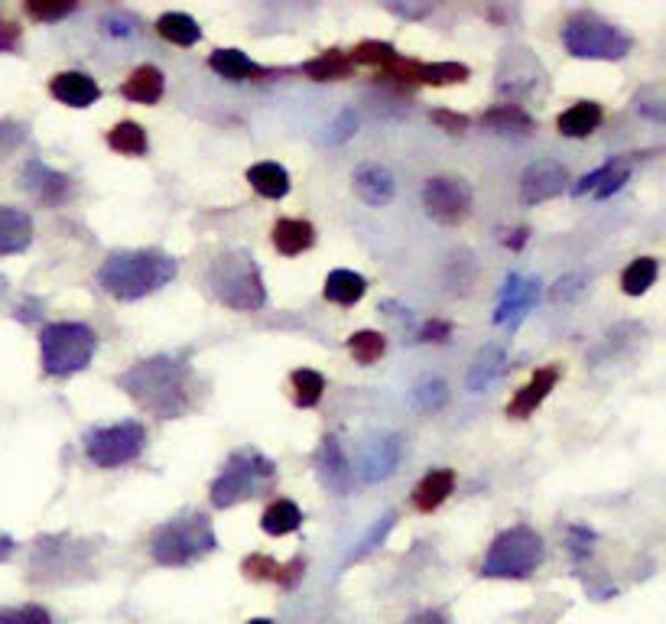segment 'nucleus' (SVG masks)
<instances>
[{
    "mask_svg": "<svg viewBox=\"0 0 666 624\" xmlns=\"http://www.w3.org/2000/svg\"><path fill=\"white\" fill-rule=\"evenodd\" d=\"M299 524H303V511L286 498L270 501L264 517H260V527H264L267 537H286V533L299 530Z\"/></svg>",
    "mask_w": 666,
    "mask_h": 624,
    "instance_id": "nucleus-31",
    "label": "nucleus"
},
{
    "mask_svg": "<svg viewBox=\"0 0 666 624\" xmlns=\"http://www.w3.org/2000/svg\"><path fill=\"white\" fill-rule=\"evenodd\" d=\"M481 124L498 130V134H530L533 130V117L520 108L514 101H504V104H494L491 111L481 114Z\"/></svg>",
    "mask_w": 666,
    "mask_h": 624,
    "instance_id": "nucleus-30",
    "label": "nucleus"
},
{
    "mask_svg": "<svg viewBox=\"0 0 666 624\" xmlns=\"http://www.w3.org/2000/svg\"><path fill=\"white\" fill-rule=\"evenodd\" d=\"M208 69L218 72L221 78H228V82H260V78L270 75L264 65L247 59L241 49H215L212 56H208Z\"/></svg>",
    "mask_w": 666,
    "mask_h": 624,
    "instance_id": "nucleus-24",
    "label": "nucleus"
},
{
    "mask_svg": "<svg viewBox=\"0 0 666 624\" xmlns=\"http://www.w3.org/2000/svg\"><path fill=\"white\" fill-rule=\"evenodd\" d=\"M20 43V26L10 20H0V52H10Z\"/></svg>",
    "mask_w": 666,
    "mask_h": 624,
    "instance_id": "nucleus-49",
    "label": "nucleus"
},
{
    "mask_svg": "<svg viewBox=\"0 0 666 624\" xmlns=\"http://www.w3.org/2000/svg\"><path fill=\"white\" fill-rule=\"evenodd\" d=\"M351 186H355L358 199L371 208H384L397 195V179L384 163H361L351 176Z\"/></svg>",
    "mask_w": 666,
    "mask_h": 624,
    "instance_id": "nucleus-16",
    "label": "nucleus"
},
{
    "mask_svg": "<svg viewBox=\"0 0 666 624\" xmlns=\"http://www.w3.org/2000/svg\"><path fill=\"white\" fill-rule=\"evenodd\" d=\"M247 182L254 186L257 195H264V199H283L286 192H290V173L280 166V163H254L247 169Z\"/></svg>",
    "mask_w": 666,
    "mask_h": 624,
    "instance_id": "nucleus-29",
    "label": "nucleus"
},
{
    "mask_svg": "<svg viewBox=\"0 0 666 624\" xmlns=\"http://www.w3.org/2000/svg\"><path fill=\"white\" fill-rule=\"evenodd\" d=\"M446 400H449V387H446V381H439V377H423V381L413 387V403L426 413L439 410Z\"/></svg>",
    "mask_w": 666,
    "mask_h": 624,
    "instance_id": "nucleus-40",
    "label": "nucleus"
},
{
    "mask_svg": "<svg viewBox=\"0 0 666 624\" xmlns=\"http://www.w3.org/2000/svg\"><path fill=\"white\" fill-rule=\"evenodd\" d=\"M23 186L36 202H43L49 208H59L75 195V179L46 166L43 160H30L23 166Z\"/></svg>",
    "mask_w": 666,
    "mask_h": 624,
    "instance_id": "nucleus-13",
    "label": "nucleus"
},
{
    "mask_svg": "<svg viewBox=\"0 0 666 624\" xmlns=\"http://www.w3.org/2000/svg\"><path fill=\"white\" fill-rule=\"evenodd\" d=\"M117 387L153 416L176 420L192 407V364L179 355L143 358L117 377Z\"/></svg>",
    "mask_w": 666,
    "mask_h": 624,
    "instance_id": "nucleus-1",
    "label": "nucleus"
},
{
    "mask_svg": "<svg viewBox=\"0 0 666 624\" xmlns=\"http://www.w3.org/2000/svg\"><path fill=\"white\" fill-rule=\"evenodd\" d=\"M205 286L221 306L238 312H257L267 303V286L257 260L244 247H225L205 270Z\"/></svg>",
    "mask_w": 666,
    "mask_h": 624,
    "instance_id": "nucleus-3",
    "label": "nucleus"
},
{
    "mask_svg": "<svg viewBox=\"0 0 666 624\" xmlns=\"http://www.w3.org/2000/svg\"><path fill=\"white\" fill-rule=\"evenodd\" d=\"M247 624H273V621H270V618H251Z\"/></svg>",
    "mask_w": 666,
    "mask_h": 624,
    "instance_id": "nucleus-53",
    "label": "nucleus"
},
{
    "mask_svg": "<svg viewBox=\"0 0 666 624\" xmlns=\"http://www.w3.org/2000/svg\"><path fill=\"white\" fill-rule=\"evenodd\" d=\"M390 527H394V514H384V517L377 520V524L371 527V533H368V537H364V540L358 543V550L351 553V559H361L364 553H371L374 546H381V543H384V537H387V533H390Z\"/></svg>",
    "mask_w": 666,
    "mask_h": 624,
    "instance_id": "nucleus-43",
    "label": "nucleus"
},
{
    "mask_svg": "<svg viewBox=\"0 0 666 624\" xmlns=\"http://www.w3.org/2000/svg\"><path fill=\"white\" fill-rule=\"evenodd\" d=\"M270 238L283 257H296L316 244V228H312L306 218H280L277 225H273Z\"/></svg>",
    "mask_w": 666,
    "mask_h": 624,
    "instance_id": "nucleus-26",
    "label": "nucleus"
},
{
    "mask_svg": "<svg viewBox=\"0 0 666 624\" xmlns=\"http://www.w3.org/2000/svg\"><path fill=\"white\" fill-rule=\"evenodd\" d=\"M537 296H540L537 280H524V277H517V273H511V277L504 280L501 306H498V312H494V322L517 329V322L527 316V309L537 303Z\"/></svg>",
    "mask_w": 666,
    "mask_h": 624,
    "instance_id": "nucleus-17",
    "label": "nucleus"
},
{
    "mask_svg": "<svg viewBox=\"0 0 666 624\" xmlns=\"http://www.w3.org/2000/svg\"><path fill=\"white\" fill-rule=\"evenodd\" d=\"M348 351L358 364H374V361L384 358L387 338L381 332H374V329H361V332H355L348 338Z\"/></svg>",
    "mask_w": 666,
    "mask_h": 624,
    "instance_id": "nucleus-38",
    "label": "nucleus"
},
{
    "mask_svg": "<svg viewBox=\"0 0 666 624\" xmlns=\"http://www.w3.org/2000/svg\"><path fill=\"white\" fill-rule=\"evenodd\" d=\"M0 624H52V618L43 605H20L0 611Z\"/></svg>",
    "mask_w": 666,
    "mask_h": 624,
    "instance_id": "nucleus-42",
    "label": "nucleus"
},
{
    "mask_svg": "<svg viewBox=\"0 0 666 624\" xmlns=\"http://www.w3.org/2000/svg\"><path fill=\"white\" fill-rule=\"evenodd\" d=\"M33 244V218L23 208L0 205V257L20 254Z\"/></svg>",
    "mask_w": 666,
    "mask_h": 624,
    "instance_id": "nucleus-23",
    "label": "nucleus"
},
{
    "mask_svg": "<svg viewBox=\"0 0 666 624\" xmlns=\"http://www.w3.org/2000/svg\"><path fill=\"white\" fill-rule=\"evenodd\" d=\"M322 293L335 306H355L364 299V293H368V280L355 270H332L329 277H325Z\"/></svg>",
    "mask_w": 666,
    "mask_h": 624,
    "instance_id": "nucleus-28",
    "label": "nucleus"
},
{
    "mask_svg": "<svg viewBox=\"0 0 666 624\" xmlns=\"http://www.w3.org/2000/svg\"><path fill=\"white\" fill-rule=\"evenodd\" d=\"M602 121H605L602 104H598V101H576L572 108H566L563 114L556 117V130H559L563 137L579 140V137L595 134Z\"/></svg>",
    "mask_w": 666,
    "mask_h": 624,
    "instance_id": "nucleus-25",
    "label": "nucleus"
},
{
    "mask_svg": "<svg viewBox=\"0 0 666 624\" xmlns=\"http://www.w3.org/2000/svg\"><path fill=\"white\" fill-rule=\"evenodd\" d=\"M351 65H381V69H387L390 62L397 59V49L390 43H377V39H364V43H358L355 49H351Z\"/></svg>",
    "mask_w": 666,
    "mask_h": 624,
    "instance_id": "nucleus-39",
    "label": "nucleus"
},
{
    "mask_svg": "<svg viewBox=\"0 0 666 624\" xmlns=\"http://www.w3.org/2000/svg\"><path fill=\"white\" fill-rule=\"evenodd\" d=\"M108 147L121 156H143L150 150V140H147V130L137 121H121L108 130Z\"/></svg>",
    "mask_w": 666,
    "mask_h": 624,
    "instance_id": "nucleus-34",
    "label": "nucleus"
},
{
    "mask_svg": "<svg viewBox=\"0 0 666 624\" xmlns=\"http://www.w3.org/2000/svg\"><path fill=\"white\" fill-rule=\"evenodd\" d=\"M215 530L205 514H186L176 520H166L153 530L150 537V556L160 566H189L215 550Z\"/></svg>",
    "mask_w": 666,
    "mask_h": 624,
    "instance_id": "nucleus-6",
    "label": "nucleus"
},
{
    "mask_svg": "<svg viewBox=\"0 0 666 624\" xmlns=\"http://www.w3.org/2000/svg\"><path fill=\"white\" fill-rule=\"evenodd\" d=\"M556 381H559V368H553V364H550V368H540L524 387L517 390V397L507 403V416H514V420H524V416H530L546 397H550V390L556 387Z\"/></svg>",
    "mask_w": 666,
    "mask_h": 624,
    "instance_id": "nucleus-21",
    "label": "nucleus"
},
{
    "mask_svg": "<svg viewBox=\"0 0 666 624\" xmlns=\"http://www.w3.org/2000/svg\"><path fill=\"white\" fill-rule=\"evenodd\" d=\"M176 273V257L163 251H111L98 267V286L121 303H134L173 283Z\"/></svg>",
    "mask_w": 666,
    "mask_h": 624,
    "instance_id": "nucleus-2",
    "label": "nucleus"
},
{
    "mask_svg": "<svg viewBox=\"0 0 666 624\" xmlns=\"http://www.w3.org/2000/svg\"><path fill=\"white\" fill-rule=\"evenodd\" d=\"M569 189V169L556 160H537L520 173V202L540 205Z\"/></svg>",
    "mask_w": 666,
    "mask_h": 624,
    "instance_id": "nucleus-11",
    "label": "nucleus"
},
{
    "mask_svg": "<svg viewBox=\"0 0 666 624\" xmlns=\"http://www.w3.org/2000/svg\"><path fill=\"white\" fill-rule=\"evenodd\" d=\"M273 481H277V462L257 449H238L212 481V504L225 511V507L260 498L273 488Z\"/></svg>",
    "mask_w": 666,
    "mask_h": 624,
    "instance_id": "nucleus-4",
    "label": "nucleus"
},
{
    "mask_svg": "<svg viewBox=\"0 0 666 624\" xmlns=\"http://www.w3.org/2000/svg\"><path fill=\"white\" fill-rule=\"evenodd\" d=\"M657 273H660V264L654 257H637L628 264V270L621 273V290L628 296H644L650 286L657 283Z\"/></svg>",
    "mask_w": 666,
    "mask_h": 624,
    "instance_id": "nucleus-36",
    "label": "nucleus"
},
{
    "mask_svg": "<svg viewBox=\"0 0 666 624\" xmlns=\"http://www.w3.org/2000/svg\"><path fill=\"white\" fill-rule=\"evenodd\" d=\"M75 10V4H59V7H39V4H30L26 7V13H30L33 20H59V17H69V13Z\"/></svg>",
    "mask_w": 666,
    "mask_h": 624,
    "instance_id": "nucleus-47",
    "label": "nucleus"
},
{
    "mask_svg": "<svg viewBox=\"0 0 666 624\" xmlns=\"http://www.w3.org/2000/svg\"><path fill=\"white\" fill-rule=\"evenodd\" d=\"M163 88H166V78L156 65H137V69L127 75V82L121 85V95L137 104H156L163 98Z\"/></svg>",
    "mask_w": 666,
    "mask_h": 624,
    "instance_id": "nucleus-27",
    "label": "nucleus"
},
{
    "mask_svg": "<svg viewBox=\"0 0 666 624\" xmlns=\"http://www.w3.org/2000/svg\"><path fill=\"white\" fill-rule=\"evenodd\" d=\"M433 121L446 130V134H462V130H468V117L465 114H455V111H433Z\"/></svg>",
    "mask_w": 666,
    "mask_h": 624,
    "instance_id": "nucleus-45",
    "label": "nucleus"
},
{
    "mask_svg": "<svg viewBox=\"0 0 666 624\" xmlns=\"http://www.w3.org/2000/svg\"><path fill=\"white\" fill-rule=\"evenodd\" d=\"M358 130V117L355 111H342V117L329 127V134H325V143H345L348 137H355Z\"/></svg>",
    "mask_w": 666,
    "mask_h": 624,
    "instance_id": "nucleus-44",
    "label": "nucleus"
},
{
    "mask_svg": "<svg viewBox=\"0 0 666 624\" xmlns=\"http://www.w3.org/2000/svg\"><path fill=\"white\" fill-rule=\"evenodd\" d=\"M472 186L459 176H433L423 186V208L429 218H436L439 225H462L472 215Z\"/></svg>",
    "mask_w": 666,
    "mask_h": 624,
    "instance_id": "nucleus-10",
    "label": "nucleus"
},
{
    "mask_svg": "<svg viewBox=\"0 0 666 624\" xmlns=\"http://www.w3.org/2000/svg\"><path fill=\"white\" fill-rule=\"evenodd\" d=\"M520 52L524 49H507V56L501 59V69H498L501 95H511V98L530 95V91H537V82L543 78V69L537 59H530L527 69H520Z\"/></svg>",
    "mask_w": 666,
    "mask_h": 624,
    "instance_id": "nucleus-20",
    "label": "nucleus"
},
{
    "mask_svg": "<svg viewBox=\"0 0 666 624\" xmlns=\"http://www.w3.org/2000/svg\"><path fill=\"white\" fill-rule=\"evenodd\" d=\"M290 384H293V403L296 407H316V403L322 400V390H325V377L319 371L312 368H296L290 374Z\"/></svg>",
    "mask_w": 666,
    "mask_h": 624,
    "instance_id": "nucleus-37",
    "label": "nucleus"
},
{
    "mask_svg": "<svg viewBox=\"0 0 666 624\" xmlns=\"http://www.w3.org/2000/svg\"><path fill=\"white\" fill-rule=\"evenodd\" d=\"M452 491H455V472L452 468H433V472H426L420 478V485L413 488V507L420 514H433L449 501Z\"/></svg>",
    "mask_w": 666,
    "mask_h": 624,
    "instance_id": "nucleus-22",
    "label": "nucleus"
},
{
    "mask_svg": "<svg viewBox=\"0 0 666 624\" xmlns=\"http://www.w3.org/2000/svg\"><path fill=\"white\" fill-rule=\"evenodd\" d=\"M582 283H585L582 277H566V280H559V283H556V290H553V296H556V299H576V296L585 290Z\"/></svg>",
    "mask_w": 666,
    "mask_h": 624,
    "instance_id": "nucleus-48",
    "label": "nucleus"
},
{
    "mask_svg": "<svg viewBox=\"0 0 666 624\" xmlns=\"http://www.w3.org/2000/svg\"><path fill=\"white\" fill-rule=\"evenodd\" d=\"M303 72L312 78V82H342V78H348L351 72H355V65H351L348 52L329 49V52H322V56H316L312 62H306Z\"/></svg>",
    "mask_w": 666,
    "mask_h": 624,
    "instance_id": "nucleus-32",
    "label": "nucleus"
},
{
    "mask_svg": "<svg viewBox=\"0 0 666 624\" xmlns=\"http://www.w3.org/2000/svg\"><path fill=\"white\" fill-rule=\"evenodd\" d=\"M98 351V335L85 322H49L39 332V364L49 377L85 371Z\"/></svg>",
    "mask_w": 666,
    "mask_h": 624,
    "instance_id": "nucleus-5",
    "label": "nucleus"
},
{
    "mask_svg": "<svg viewBox=\"0 0 666 624\" xmlns=\"http://www.w3.org/2000/svg\"><path fill=\"white\" fill-rule=\"evenodd\" d=\"M387 78H397V82H416V85H433V88H442V85H455V82H468V65L462 62H413V59H394L384 69Z\"/></svg>",
    "mask_w": 666,
    "mask_h": 624,
    "instance_id": "nucleus-12",
    "label": "nucleus"
},
{
    "mask_svg": "<svg viewBox=\"0 0 666 624\" xmlns=\"http://www.w3.org/2000/svg\"><path fill=\"white\" fill-rule=\"evenodd\" d=\"M241 569H244V576L254 582H277V585H283V589H293V585L306 576V559L293 556L290 563H277V559H270L264 553H254L244 559Z\"/></svg>",
    "mask_w": 666,
    "mask_h": 624,
    "instance_id": "nucleus-18",
    "label": "nucleus"
},
{
    "mask_svg": "<svg viewBox=\"0 0 666 624\" xmlns=\"http://www.w3.org/2000/svg\"><path fill=\"white\" fill-rule=\"evenodd\" d=\"M400 455H403L400 436H384V439L368 442V446L361 449V459H358V475H361V481H368V485H377V481L390 478V475L397 472Z\"/></svg>",
    "mask_w": 666,
    "mask_h": 624,
    "instance_id": "nucleus-15",
    "label": "nucleus"
},
{
    "mask_svg": "<svg viewBox=\"0 0 666 624\" xmlns=\"http://www.w3.org/2000/svg\"><path fill=\"white\" fill-rule=\"evenodd\" d=\"M156 33H160L166 43L186 49L202 39V26L195 23L189 13H163V17L156 20Z\"/></svg>",
    "mask_w": 666,
    "mask_h": 624,
    "instance_id": "nucleus-33",
    "label": "nucleus"
},
{
    "mask_svg": "<svg viewBox=\"0 0 666 624\" xmlns=\"http://www.w3.org/2000/svg\"><path fill=\"white\" fill-rule=\"evenodd\" d=\"M563 46L576 59L621 62L634 49V39L621 26L595 17V13H576L563 26Z\"/></svg>",
    "mask_w": 666,
    "mask_h": 624,
    "instance_id": "nucleus-8",
    "label": "nucleus"
},
{
    "mask_svg": "<svg viewBox=\"0 0 666 624\" xmlns=\"http://www.w3.org/2000/svg\"><path fill=\"white\" fill-rule=\"evenodd\" d=\"M527 238H530V231H527V228H517V231H514V238H507V244H511L514 251H520V247L527 244Z\"/></svg>",
    "mask_w": 666,
    "mask_h": 624,
    "instance_id": "nucleus-52",
    "label": "nucleus"
},
{
    "mask_svg": "<svg viewBox=\"0 0 666 624\" xmlns=\"http://www.w3.org/2000/svg\"><path fill=\"white\" fill-rule=\"evenodd\" d=\"M501 371H504V348H498V345L481 348L475 364H472V371H468V387L485 390L491 381H498Z\"/></svg>",
    "mask_w": 666,
    "mask_h": 624,
    "instance_id": "nucleus-35",
    "label": "nucleus"
},
{
    "mask_svg": "<svg viewBox=\"0 0 666 624\" xmlns=\"http://www.w3.org/2000/svg\"><path fill=\"white\" fill-rule=\"evenodd\" d=\"M407 624H449V621H446V615H442V611L426 608V611H416V615H413Z\"/></svg>",
    "mask_w": 666,
    "mask_h": 624,
    "instance_id": "nucleus-50",
    "label": "nucleus"
},
{
    "mask_svg": "<svg viewBox=\"0 0 666 624\" xmlns=\"http://www.w3.org/2000/svg\"><path fill=\"white\" fill-rule=\"evenodd\" d=\"M628 179H631V160H624V156H611L602 186H598L592 195H598V199H611V195H615Z\"/></svg>",
    "mask_w": 666,
    "mask_h": 624,
    "instance_id": "nucleus-41",
    "label": "nucleus"
},
{
    "mask_svg": "<svg viewBox=\"0 0 666 624\" xmlns=\"http://www.w3.org/2000/svg\"><path fill=\"white\" fill-rule=\"evenodd\" d=\"M316 475L319 485L329 494H338V498H345L351 485H355V468H351L342 442L335 436H325L322 446L316 449Z\"/></svg>",
    "mask_w": 666,
    "mask_h": 624,
    "instance_id": "nucleus-14",
    "label": "nucleus"
},
{
    "mask_svg": "<svg viewBox=\"0 0 666 624\" xmlns=\"http://www.w3.org/2000/svg\"><path fill=\"white\" fill-rule=\"evenodd\" d=\"M546 546L533 527H511L494 537L491 550L481 563V576L488 579H527L543 566Z\"/></svg>",
    "mask_w": 666,
    "mask_h": 624,
    "instance_id": "nucleus-7",
    "label": "nucleus"
},
{
    "mask_svg": "<svg viewBox=\"0 0 666 624\" xmlns=\"http://www.w3.org/2000/svg\"><path fill=\"white\" fill-rule=\"evenodd\" d=\"M449 335H452V325L442 322V319H429L423 329L416 332V338H420V342H446Z\"/></svg>",
    "mask_w": 666,
    "mask_h": 624,
    "instance_id": "nucleus-46",
    "label": "nucleus"
},
{
    "mask_svg": "<svg viewBox=\"0 0 666 624\" xmlns=\"http://www.w3.org/2000/svg\"><path fill=\"white\" fill-rule=\"evenodd\" d=\"M82 449L91 465L121 468L137 462L147 449V426L137 420H121L111 426H91L82 436Z\"/></svg>",
    "mask_w": 666,
    "mask_h": 624,
    "instance_id": "nucleus-9",
    "label": "nucleus"
},
{
    "mask_svg": "<svg viewBox=\"0 0 666 624\" xmlns=\"http://www.w3.org/2000/svg\"><path fill=\"white\" fill-rule=\"evenodd\" d=\"M390 13H397V17H426L429 7H390Z\"/></svg>",
    "mask_w": 666,
    "mask_h": 624,
    "instance_id": "nucleus-51",
    "label": "nucleus"
},
{
    "mask_svg": "<svg viewBox=\"0 0 666 624\" xmlns=\"http://www.w3.org/2000/svg\"><path fill=\"white\" fill-rule=\"evenodd\" d=\"M49 95L59 104H69V108H91L101 98V85L91 78L88 72H56L49 82Z\"/></svg>",
    "mask_w": 666,
    "mask_h": 624,
    "instance_id": "nucleus-19",
    "label": "nucleus"
}]
</instances>
